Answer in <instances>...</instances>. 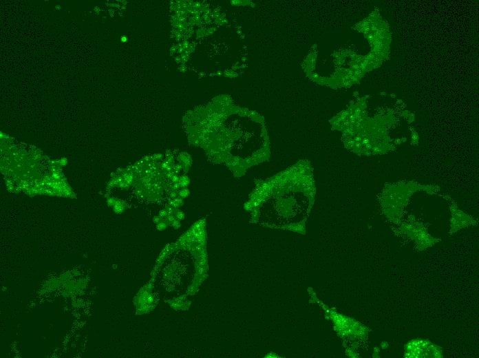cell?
Masks as SVG:
<instances>
[{
  "label": "cell",
  "instance_id": "obj_1",
  "mask_svg": "<svg viewBox=\"0 0 479 358\" xmlns=\"http://www.w3.org/2000/svg\"><path fill=\"white\" fill-rule=\"evenodd\" d=\"M255 195L270 203L282 217L304 216L315 195L313 169L308 162H297L257 185Z\"/></svg>",
  "mask_w": 479,
  "mask_h": 358
}]
</instances>
